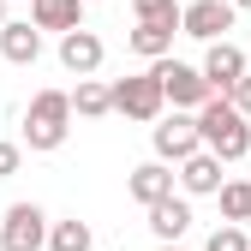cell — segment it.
Here are the masks:
<instances>
[{"mask_svg":"<svg viewBox=\"0 0 251 251\" xmlns=\"http://www.w3.org/2000/svg\"><path fill=\"white\" fill-rule=\"evenodd\" d=\"M198 132H203V150H209V155H222V162L251 155V120H245L227 96H215V102L198 114Z\"/></svg>","mask_w":251,"mask_h":251,"instance_id":"cell-1","label":"cell"},{"mask_svg":"<svg viewBox=\"0 0 251 251\" xmlns=\"http://www.w3.org/2000/svg\"><path fill=\"white\" fill-rule=\"evenodd\" d=\"M66 132H72V96L66 90H36V96H30V114H24V144L48 155V150L66 144Z\"/></svg>","mask_w":251,"mask_h":251,"instance_id":"cell-2","label":"cell"},{"mask_svg":"<svg viewBox=\"0 0 251 251\" xmlns=\"http://www.w3.org/2000/svg\"><path fill=\"white\" fill-rule=\"evenodd\" d=\"M150 72L162 78V90H168V102H174V114H203V108L215 102V90H209L203 66H185V60H155Z\"/></svg>","mask_w":251,"mask_h":251,"instance_id":"cell-3","label":"cell"},{"mask_svg":"<svg viewBox=\"0 0 251 251\" xmlns=\"http://www.w3.org/2000/svg\"><path fill=\"white\" fill-rule=\"evenodd\" d=\"M162 108H168V90H162L155 72H138V78H120V84H114V114L138 120V126H155Z\"/></svg>","mask_w":251,"mask_h":251,"instance_id":"cell-4","label":"cell"},{"mask_svg":"<svg viewBox=\"0 0 251 251\" xmlns=\"http://www.w3.org/2000/svg\"><path fill=\"white\" fill-rule=\"evenodd\" d=\"M54 233V222L42 215V203H12L0 215V251H42Z\"/></svg>","mask_w":251,"mask_h":251,"instance_id":"cell-5","label":"cell"},{"mask_svg":"<svg viewBox=\"0 0 251 251\" xmlns=\"http://www.w3.org/2000/svg\"><path fill=\"white\" fill-rule=\"evenodd\" d=\"M155 162H192V155L203 150V132H198V114H168L155 120Z\"/></svg>","mask_w":251,"mask_h":251,"instance_id":"cell-6","label":"cell"},{"mask_svg":"<svg viewBox=\"0 0 251 251\" xmlns=\"http://www.w3.org/2000/svg\"><path fill=\"white\" fill-rule=\"evenodd\" d=\"M245 66H251V60H245V48H239V42H209V54H203V78H209L215 96H233V90L251 78Z\"/></svg>","mask_w":251,"mask_h":251,"instance_id":"cell-7","label":"cell"},{"mask_svg":"<svg viewBox=\"0 0 251 251\" xmlns=\"http://www.w3.org/2000/svg\"><path fill=\"white\" fill-rule=\"evenodd\" d=\"M233 12H239L233 0H192L185 18H179V30H185V36H198V42H227Z\"/></svg>","mask_w":251,"mask_h":251,"instance_id":"cell-8","label":"cell"},{"mask_svg":"<svg viewBox=\"0 0 251 251\" xmlns=\"http://www.w3.org/2000/svg\"><path fill=\"white\" fill-rule=\"evenodd\" d=\"M102 36L96 30H72V36H60V66L66 72H78V78H96L102 72Z\"/></svg>","mask_w":251,"mask_h":251,"instance_id":"cell-9","label":"cell"},{"mask_svg":"<svg viewBox=\"0 0 251 251\" xmlns=\"http://www.w3.org/2000/svg\"><path fill=\"white\" fill-rule=\"evenodd\" d=\"M179 185H185V198H222V155H209V150H198L192 162H179Z\"/></svg>","mask_w":251,"mask_h":251,"instance_id":"cell-10","label":"cell"},{"mask_svg":"<svg viewBox=\"0 0 251 251\" xmlns=\"http://www.w3.org/2000/svg\"><path fill=\"white\" fill-rule=\"evenodd\" d=\"M174 179H179V174H168V162H144V168H132L126 192H132L144 209H155V203H168V198H174Z\"/></svg>","mask_w":251,"mask_h":251,"instance_id":"cell-11","label":"cell"},{"mask_svg":"<svg viewBox=\"0 0 251 251\" xmlns=\"http://www.w3.org/2000/svg\"><path fill=\"white\" fill-rule=\"evenodd\" d=\"M30 24L72 36V30H84V0H36V6H30Z\"/></svg>","mask_w":251,"mask_h":251,"instance_id":"cell-12","label":"cell"},{"mask_svg":"<svg viewBox=\"0 0 251 251\" xmlns=\"http://www.w3.org/2000/svg\"><path fill=\"white\" fill-rule=\"evenodd\" d=\"M42 54V30L36 24H6L0 30V60H12V66H36Z\"/></svg>","mask_w":251,"mask_h":251,"instance_id":"cell-13","label":"cell"},{"mask_svg":"<svg viewBox=\"0 0 251 251\" xmlns=\"http://www.w3.org/2000/svg\"><path fill=\"white\" fill-rule=\"evenodd\" d=\"M185 227H192V203H185V198H168V203L150 209V233L162 239V245H179Z\"/></svg>","mask_w":251,"mask_h":251,"instance_id":"cell-14","label":"cell"},{"mask_svg":"<svg viewBox=\"0 0 251 251\" xmlns=\"http://www.w3.org/2000/svg\"><path fill=\"white\" fill-rule=\"evenodd\" d=\"M72 114H84V120L114 114V84H102V78H78V90H72Z\"/></svg>","mask_w":251,"mask_h":251,"instance_id":"cell-15","label":"cell"},{"mask_svg":"<svg viewBox=\"0 0 251 251\" xmlns=\"http://www.w3.org/2000/svg\"><path fill=\"white\" fill-rule=\"evenodd\" d=\"M126 48L155 66V60H168V54H174V30H162V24H138L132 36H126Z\"/></svg>","mask_w":251,"mask_h":251,"instance_id":"cell-16","label":"cell"},{"mask_svg":"<svg viewBox=\"0 0 251 251\" xmlns=\"http://www.w3.org/2000/svg\"><path fill=\"white\" fill-rule=\"evenodd\" d=\"M90 245H96V233H90V222H78V215L54 222V233H48V251H90Z\"/></svg>","mask_w":251,"mask_h":251,"instance_id":"cell-17","label":"cell"},{"mask_svg":"<svg viewBox=\"0 0 251 251\" xmlns=\"http://www.w3.org/2000/svg\"><path fill=\"white\" fill-rule=\"evenodd\" d=\"M132 12H138V24H162V30H179V18H185L179 0H132Z\"/></svg>","mask_w":251,"mask_h":251,"instance_id":"cell-18","label":"cell"},{"mask_svg":"<svg viewBox=\"0 0 251 251\" xmlns=\"http://www.w3.org/2000/svg\"><path fill=\"white\" fill-rule=\"evenodd\" d=\"M222 215H227V227L251 222V185H245V179H227V185H222Z\"/></svg>","mask_w":251,"mask_h":251,"instance_id":"cell-19","label":"cell"},{"mask_svg":"<svg viewBox=\"0 0 251 251\" xmlns=\"http://www.w3.org/2000/svg\"><path fill=\"white\" fill-rule=\"evenodd\" d=\"M203 251H251V239H245V227H215Z\"/></svg>","mask_w":251,"mask_h":251,"instance_id":"cell-20","label":"cell"},{"mask_svg":"<svg viewBox=\"0 0 251 251\" xmlns=\"http://www.w3.org/2000/svg\"><path fill=\"white\" fill-rule=\"evenodd\" d=\"M18 162H24V144L0 138V179H12V174H18Z\"/></svg>","mask_w":251,"mask_h":251,"instance_id":"cell-21","label":"cell"},{"mask_svg":"<svg viewBox=\"0 0 251 251\" xmlns=\"http://www.w3.org/2000/svg\"><path fill=\"white\" fill-rule=\"evenodd\" d=\"M227 102H233V108H239V114H245V120H251V78H245V84H239V90H233V96H227Z\"/></svg>","mask_w":251,"mask_h":251,"instance_id":"cell-22","label":"cell"},{"mask_svg":"<svg viewBox=\"0 0 251 251\" xmlns=\"http://www.w3.org/2000/svg\"><path fill=\"white\" fill-rule=\"evenodd\" d=\"M6 24H12V18H6V0H0V30H6Z\"/></svg>","mask_w":251,"mask_h":251,"instance_id":"cell-23","label":"cell"},{"mask_svg":"<svg viewBox=\"0 0 251 251\" xmlns=\"http://www.w3.org/2000/svg\"><path fill=\"white\" fill-rule=\"evenodd\" d=\"M233 6H251V0H233Z\"/></svg>","mask_w":251,"mask_h":251,"instance_id":"cell-24","label":"cell"},{"mask_svg":"<svg viewBox=\"0 0 251 251\" xmlns=\"http://www.w3.org/2000/svg\"><path fill=\"white\" fill-rule=\"evenodd\" d=\"M162 251H179V245H162Z\"/></svg>","mask_w":251,"mask_h":251,"instance_id":"cell-25","label":"cell"},{"mask_svg":"<svg viewBox=\"0 0 251 251\" xmlns=\"http://www.w3.org/2000/svg\"><path fill=\"white\" fill-rule=\"evenodd\" d=\"M30 6H36V0H30Z\"/></svg>","mask_w":251,"mask_h":251,"instance_id":"cell-26","label":"cell"},{"mask_svg":"<svg viewBox=\"0 0 251 251\" xmlns=\"http://www.w3.org/2000/svg\"><path fill=\"white\" fill-rule=\"evenodd\" d=\"M84 6H90V0H84Z\"/></svg>","mask_w":251,"mask_h":251,"instance_id":"cell-27","label":"cell"}]
</instances>
